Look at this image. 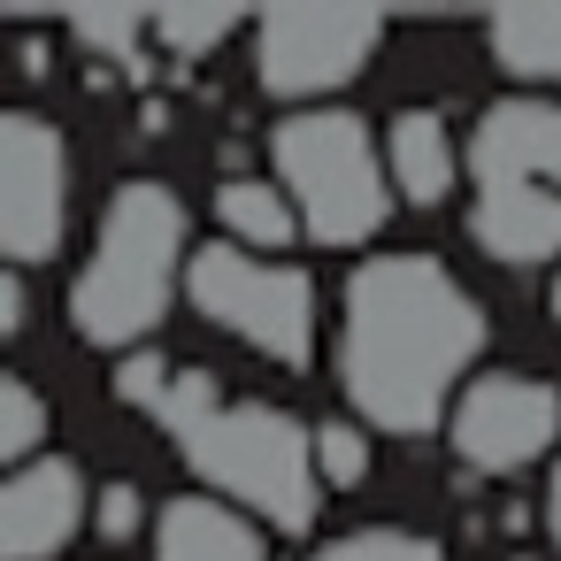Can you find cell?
Segmentation results:
<instances>
[{"instance_id":"obj_1","label":"cell","mask_w":561,"mask_h":561,"mask_svg":"<svg viewBox=\"0 0 561 561\" xmlns=\"http://www.w3.org/2000/svg\"><path fill=\"white\" fill-rule=\"evenodd\" d=\"M484 346V308L469 285L431 254H369L346 277V323H339V377L346 400L377 431H431L446 392Z\"/></svg>"},{"instance_id":"obj_2","label":"cell","mask_w":561,"mask_h":561,"mask_svg":"<svg viewBox=\"0 0 561 561\" xmlns=\"http://www.w3.org/2000/svg\"><path fill=\"white\" fill-rule=\"evenodd\" d=\"M162 431H170V446L216 484V492H231L239 507H254L270 530H308L316 523V484H323V469H316V431H300L285 408H270V400H231L208 369H170V385L154 392V408H147Z\"/></svg>"},{"instance_id":"obj_3","label":"cell","mask_w":561,"mask_h":561,"mask_svg":"<svg viewBox=\"0 0 561 561\" xmlns=\"http://www.w3.org/2000/svg\"><path fill=\"white\" fill-rule=\"evenodd\" d=\"M178 254H185V201L162 178H131L116 185V201L101 208V239L93 262L70 285V323L85 346H131L162 323L170 285H178Z\"/></svg>"},{"instance_id":"obj_4","label":"cell","mask_w":561,"mask_h":561,"mask_svg":"<svg viewBox=\"0 0 561 561\" xmlns=\"http://www.w3.org/2000/svg\"><path fill=\"white\" fill-rule=\"evenodd\" d=\"M277 185L293 193L300 224L323 247H362L369 231H385L392 193H385V162L369 147V124L346 108H293L270 139Z\"/></svg>"},{"instance_id":"obj_5","label":"cell","mask_w":561,"mask_h":561,"mask_svg":"<svg viewBox=\"0 0 561 561\" xmlns=\"http://www.w3.org/2000/svg\"><path fill=\"white\" fill-rule=\"evenodd\" d=\"M185 293L208 323H224L231 339H247L254 354H270L285 369H300L316 354V285L293 262H270L254 247L216 239V247H193Z\"/></svg>"},{"instance_id":"obj_6","label":"cell","mask_w":561,"mask_h":561,"mask_svg":"<svg viewBox=\"0 0 561 561\" xmlns=\"http://www.w3.org/2000/svg\"><path fill=\"white\" fill-rule=\"evenodd\" d=\"M62 216H70V147L47 116L9 108L0 116V247L9 262H47L62 247Z\"/></svg>"},{"instance_id":"obj_7","label":"cell","mask_w":561,"mask_h":561,"mask_svg":"<svg viewBox=\"0 0 561 561\" xmlns=\"http://www.w3.org/2000/svg\"><path fill=\"white\" fill-rule=\"evenodd\" d=\"M561 431V392L546 377H523V369H484L461 385L454 415H446V438L469 469L484 477H507V469H530Z\"/></svg>"},{"instance_id":"obj_8","label":"cell","mask_w":561,"mask_h":561,"mask_svg":"<svg viewBox=\"0 0 561 561\" xmlns=\"http://www.w3.org/2000/svg\"><path fill=\"white\" fill-rule=\"evenodd\" d=\"M385 24L377 16H262L254 24V70L277 101H308V93H331L346 85L369 55H377Z\"/></svg>"},{"instance_id":"obj_9","label":"cell","mask_w":561,"mask_h":561,"mask_svg":"<svg viewBox=\"0 0 561 561\" xmlns=\"http://www.w3.org/2000/svg\"><path fill=\"white\" fill-rule=\"evenodd\" d=\"M469 170H477V185H546V193H561V101H538V93L492 101L469 131Z\"/></svg>"},{"instance_id":"obj_10","label":"cell","mask_w":561,"mask_h":561,"mask_svg":"<svg viewBox=\"0 0 561 561\" xmlns=\"http://www.w3.org/2000/svg\"><path fill=\"white\" fill-rule=\"evenodd\" d=\"M85 523V477L62 454H39L32 469H9L0 484V561H47Z\"/></svg>"},{"instance_id":"obj_11","label":"cell","mask_w":561,"mask_h":561,"mask_svg":"<svg viewBox=\"0 0 561 561\" xmlns=\"http://www.w3.org/2000/svg\"><path fill=\"white\" fill-rule=\"evenodd\" d=\"M469 239L507 270L553 262L561 254V193H546V185H477Z\"/></svg>"},{"instance_id":"obj_12","label":"cell","mask_w":561,"mask_h":561,"mask_svg":"<svg viewBox=\"0 0 561 561\" xmlns=\"http://www.w3.org/2000/svg\"><path fill=\"white\" fill-rule=\"evenodd\" d=\"M154 561H262V530L201 492H178L154 515Z\"/></svg>"},{"instance_id":"obj_13","label":"cell","mask_w":561,"mask_h":561,"mask_svg":"<svg viewBox=\"0 0 561 561\" xmlns=\"http://www.w3.org/2000/svg\"><path fill=\"white\" fill-rule=\"evenodd\" d=\"M385 170H392V185L415 208H438L446 185H454V139H446V124L431 108H400L385 124Z\"/></svg>"},{"instance_id":"obj_14","label":"cell","mask_w":561,"mask_h":561,"mask_svg":"<svg viewBox=\"0 0 561 561\" xmlns=\"http://www.w3.org/2000/svg\"><path fill=\"white\" fill-rule=\"evenodd\" d=\"M216 216H224L231 247H285L300 231V208L285 201V185H262V178H231L216 193Z\"/></svg>"},{"instance_id":"obj_15","label":"cell","mask_w":561,"mask_h":561,"mask_svg":"<svg viewBox=\"0 0 561 561\" xmlns=\"http://www.w3.org/2000/svg\"><path fill=\"white\" fill-rule=\"evenodd\" d=\"M484 39L515 78H553L561 85V9H507V16H492Z\"/></svg>"},{"instance_id":"obj_16","label":"cell","mask_w":561,"mask_h":561,"mask_svg":"<svg viewBox=\"0 0 561 561\" xmlns=\"http://www.w3.org/2000/svg\"><path fill=\"white\" fill-rule=\"evenodd\" d=\"M308 561H446L423 530H392V523H377V530H346V538H331V546H316Z\"/></svg>"},{"instance_id":"obj_17","label":"cell","mask_w":561,"mask_h":561,"mask_svg":"<svg viewBox=\"0 0 561 561\" xmlns=\"http://www.w3.org/2000/svg\"><path fill=\"white\" fill-rule=\"evenodd\" d=\"M231 32H239L231 9H162V16H154V39H162L170 55H185V62H201V55L224 47Z\"/></svg>"},{"instance_id":"obj_18","label":"cell","mask_w":561,"mask_h":561,"mask_svg":"<svg viewBox=\"0 0 561 561\" xmlns=\"http://www.w3.org/2000/svg\"><path fill=\"white\" fill-rule=\"evenodd\" d=\"M39 431H47V408H39V392H32L24 377H9V385H0V454H9L16 469H32V446H39Z\"/></svg>"},{"instance_id":"obj_19","label":"cell","mask_w":561,"mask_h":561,"mask_svg":"<svg viewBox=\"0 0 561 561\" xmlns=\"http://www.w3.org/2000/svg\"><path fill=\"white\" fill-rule=\"evenodd\" d=\"M316 469H323V484H362L369 477V431H354V423H316Z\"/></svg>"},{"instance_id":"obj_20","label":"cell","mask_w":561,"mask_h":561,"mask_svg":"<svg viewBox=\"0 0 561 561\" xmlns=\"http://www.w3.org/2000/svg\"><path fill=\"white\" fill-rule=\"evenodd\" d=\"M139 32H147V24H139L131 9H124V16H70V39H78V47H101V55H131Z\"/></svg>"},{"instance_id":"obj_21","label":"cell","mask_w":561,"mask_h":561,"mask_svg":"<svg viewBox=\"0 0 561 561\" xmlns=\"http://www.w3.org/2000/svg\"><path fill=\"white\" fill-rule=\"evenodd\" d=\"M101 530L108 538H131L139 530V484H108L101 492Z\"/></svg>"},{"instance_id":"obj_22","label":"cell","mask_w":561,"mask_h":561,"mask_svg":"<svg viewBox=\"0 0 561 561\" xmlns=\"http://www.w3.org/2000/svg\"><path fill=\"white\" fill-rule=\"evenodd\" d=\"M0 331H24V277H0Z\"/></svg>"},{"instance_id":"obj_23","label":"cell","mask_w":561,"mask_h":561,"mask_svg":"<svg viewBox=\"0 0 561 561\" xmlns=\"http://www.w3.org/2000/svg\"><path fill=\"white\" fill-rule=\"evenodd\" d=\"M546 523H553V546H561V461H553V492H546Z\"/></svg>"},{"instance_id":"obj_24","label":"cell","mask_w":561,"mask_h":561,"mask_svg":"<svg viewBox=\"0 0 561 561\" xmlns=\"http://www.w3.org/2000/svg\"><path fill=\"white\" fill-rule=\"evenodd\" d=\"M553 316H561V277H553Z\"/></svg>"}]
</instances>
